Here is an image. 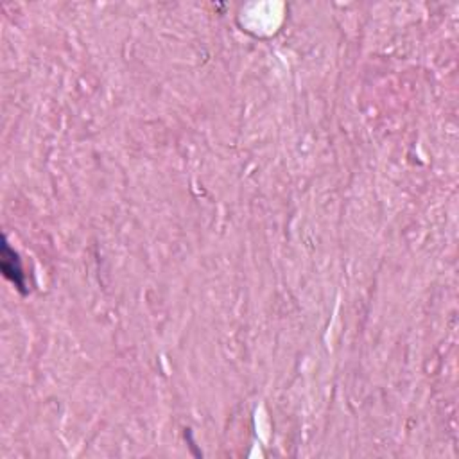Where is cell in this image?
<instances>
[{
    "instance_id": "1",
    "label": "cell",
    "mask_w": 459,
    "mask_h": 459,
    "mask_svg": "<svg viewBox=\"0 0 459 459\" xmlns=\"http://www.w3.org/2000/svg\"><path fill=\"white\" fill-rule=\"evenodd\" d=\"M2 271H4L6 277L13 282L18 289H24V273H22V268L18 264V257L16 254L9 248L8 242L4 241V246H2Z\"/></svg>"
}]
</instances>
